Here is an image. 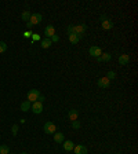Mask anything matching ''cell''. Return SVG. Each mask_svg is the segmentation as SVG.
Here are the masks:
<instances>
[{
    "instance_id": "obj_23",
    "label": "cell",
    "mask_w": 138,
    "mask_h": 154,
    "mask_svg": "<svg viewBox=\"0 0 138 154\" xmlns=\"http://www.w3.org/2000/svg\"><path fill=\"white\" fill-rule=\"evenodd\" d=\"M72 128H73V129H79V128H80V122L77 121V120L72 121Z\"/></svg>"
},
{
    "instance_id": "obj_27",
    "label": "cell",
    "mask_w": 138,
    "mask_h": 154,
    "mask_svg": "<svg viewBox=\"0 0 138 154\" xmlns=\"http://www.w3.org/2000/svg\"><path fill=\"white\" fill-rule=\"evenodd\" d=\"M39 39H40L39 35H35V33L32 35V40H33V41H36V40H39Z\"/></svg>"
},
{
    "instance_id": "obj_4",
    "label": "cell",
    "mask_w": 138,
    "mask_h": 154,
    "mask_svg": "<svg viewBox=\"0 0 138 154\" xmlns=\"http://www.w3.org/2000/svg\"><path fill=\"white\" fill-rule=\"evenodd\" d=\"M30 110H32L35 114H40V113L43 111V103H42V102H39V100L33 102L32 106H30Z\"/></svg>"
},
{
    "instance_id": "obj_8",
    "label": "cell",
    "mask_w": 138,
    "mask_h": 154,
    "mask_svg": "<svg viewBox=\"0 0 138 154\" xmlns=\"http://www.w3.org/2000/svg\"><path fill=\"white\" fill-rule=\"evenodd\" d=\"M44 35H46V39H51L55 35V28L53 25H47L44 29Z\"/></svg>"
},
{
    "instance_id": "obj_32",
    "label": "cell",
    "mask_w": 138,
    "mask_h": 154,
    "mask_svg": "<svg viewBox=\"0 0 138 154\" xmlns=\"http://www.w3.org/2000/svg\"><path fill=\"white\" fill-rule=\"evenodd\" d=\"M10 154H11V153H10Z\"/></svg>"
},
{
    "instance_id": "obj_5",
    "label": "cell",
    "mask_w": 138,
    "mask_h": 154,
    "mask_svg": "<svg viewBox=\"0 0 138 154\" xmlns=\"http://www.w3.org/2000/svg\"><path fill=\"white\" fill-rule=\"evenodd\" d=\"M42 19H43V17H42V14L40 13H35V14H32L30 15V19H29V22L32 24L33 26L35 25H39L40 22H42Z\"/></svg>"
},
{
    "instance_id": "obj_22",
    "label": "cell",
    "mask_w": 138,
    "mask_h": 154,
    "mask_svg": "<svg viewBox=\"0 0 138 154\" xmlns=\"http://www.w3.org/2000/svg\"><path fill=\"white\" fill-rule=\"evenodd\" d=\"M106 77H108L109 80H113V79H116V73H115V72H112V70H111V72H108V74H106Z\"/></svg>"
},
{
    "instance_id": "obj_11",
    "label": "cell",
    "mask_w": 138,
    "mask_h": 154,
    "mask_svg": "<svg viewBox=\"0 0 138 154\" xmlns=\"http://www.w3.org/2000/svg\"><path fill=\"white\" fill-rule=\"evenodd\" d=\"M73 150H75V154H87V147L84 144H77L73 147Z\"/></svg>"
},
{
    "instance_id": "obj_20",
    "label": "cell",
    "mask_w": 138,
    "mask_h": 154,
    "mask_svg": "<svg viewBox=\"0 0 138 154\" xmlns=\"http://www.w3.org/2000/svg\"><path fill=\"white\" fill-rule=\"evenodd\" d=\"M0 154H10V147L7 144H1L0 146Z\"/></svg>"
},
{
    "instance_id": "obj_16",
    "label": "cell",
    "mask_w": 138,
    "mask_h": 154,
    "mask_svg": "<svg viewBox=\"0 0 138 154\" xmlns=\"http://www.w3.org/2000/svg\"><path fill=\"white\" fill-rule=\"evenodd\" d=\"M51 46H53V41H51L50 39H44V40H42V43H40L42 48H50Z\"/></svg>"
},
{
    "instance_id": "obj_13",
    "label": "cell",
    "mask_w": 138,
    "mask_h": 154,
    "mask_svg": "<svg viewBox=\"0 0 138 154\" xmlns=\"http://www.w3.org/2000/svg\"><path fill=\"white\" fill-rule=\"evenodd\" d=\"M68 117H69V120H70V121H75V120H77V117H79V111H77L76 109H72V110H69Z\"/></svg>"
},
{
    "instance_id": "obj_12",
    "label": "cell",
    "mask_w": 138,
    "mask_h": 154,
    "mask_svg": "<svg viewBox=\"0 0 138 154\" xmlns=\"http://www.w3.org/2000/svg\"><path fill=\"white\" fill-rule=\"evenodd\" d=\"M101 25H102V29H105V30H111L113 28V22L111 19L105 18L104 21H101Z\"/></svg>"
},
{
    "instance_id": "obj_24",
    "label": "cell",
    "mask_w": 138,
    "mask_h": 154,
    "mask_svg": "<svg viewBox=\"0 0 138 154\" xmlns=\"http://www.w3.org/2000/svg\"><path fill=\"white\" fill-rule=\"evenodd\" d=\"M11 132H13V135H17L18 133V125H13V128H11Z\"/></svg>"
},
{
    "instance_id": "obj_29",
    "label": "cell",
    "mask_w": 138,
    "mask_h": 154,
    "mask_svg": "<svg viewBox=\"0 0 138 154\" xmlns=\"http://www.w3.org/2000/svg\"><path fill=\"white\" fill-rule=\"evenodd\" d=\"M37 100H39V102H42V103H43V102H44V97H43V95H40V97H39V99H37Z\"/></svg>"
},
{
    "instance_id": "obj_21",
    "label": "cell",
    "mask_w": 138,
    "mask_h": 154,
    "mask_svg": "<svg viewBox=\"0 0 138 154\" xmlns=\"http://www.w3.org/2000/svg\"><path fill=\"white\" fill-rule=\"evenodd\" d=\"M6 51H7V44L4 43V41H0V54L6 52Z\"/></svg>"
},
{
    "instance_id": "obj_17",
    "label": "cell",
    "mask_w": 138,
    "mask_h": 154,
    "mask_svg": "<svg viewBox=\"0 0 138 154\" xmlns=\"http://www.w3.org/2000/svg\"><path fill=\"white\" fill-rule=\"evenodd\" d=\"M54 140L57 142V143H62L64 142V133H61V132H55L54 133Z\"/></svg>"
},
{
    "instance_id": "obj_7",
    "label": "cell",
    "mask_w": 138,
    "mask_h": 154,
    "mask_svg": "<svg viewBox=\"0 0 138 154\" xmlns=\"http://www.w3.org/2000/svg\"><path fill=\"white\" fill-rule=\"evenodd\" d=\"M97 84H98V87H101V88H108V87L111 85V80H109L108 77H99Z\"/></svg>"
},
{
    "instance_id": "obj_18",
    "label": "cell",
    "mask_w": 138,
    "mask_h": 154,
    "mask_svg": "<svg viewBox=\"0 0 138 154\" xmlns=\"http://www.w3.org/2000/svg\"><path fill=\"white\" fill-rule=\"evenodd\" d=\"M30 11H22V15H21V18H22V21H25V22H29V19H30Z\"/></svg>"
},
{
    "instance_id": "obj_28",
    "label": "cell",
    "mask_w": 138,
    "mask_h": 154,
    "mask_svg": "<svg viewBox=\"0 0 138 154\" xmlns=\"http://www.w3.org/2000/svg\"><path fill=\"white\" fill-rule=\"evenodd\" d=\"M26 28H28V29H32V28H33V25L30 24V22H26Z\"/></svg>"
},
{
    "instance_id": "obj_26",
    "label": "cell",
    "mask_w": 138,
    "mask_h": 154,
    "mask_svg": "<svg viewBox=\"0 0 138 154\" xmlns=\"http://www.w3.org/2000/svg\"><path fill=\"white\" fill-rule=\"evenodd\" d=\"M50 40H51V41H53V43H58V41H59V37L57 36V35H54V36L51 37Z\"/></svg>"
},
{
    "instance_id": "obj_10",
    "label": "cell",
    "mask_w": 138,
    "mask_h": 154,
    "mask_svg": "<svg viewBox=\"0 0 138 154\" xmlns=\"http://www.w3.org/2000/svg\"><path fill=\"white\" fill-rule=\"evenodd\" d=\"M62 147H64L65 151H72L73 147H75V143H73L72 140H64L62 142Z\"/></svg>"
},
{
    "instance_id": "obj_15",
    "label": "cell",
    "mask_w": 138,
    "mask_h": 154,
    "mask_svg": "<svg viewBox=\"0 0 138 154\" xmlns=\"http://www.w3.org/2000/svg\"><path fill=\"white\" fill-rule=\"evenodd\" d=\"M30 106H32V105H30L29 100H24V102L21 103V106H19V108H21L22 111H29V110H30Z\"/></svg>"
},
{
    "instance_id": "obj_3",
    "label": "cell",
    "mask_w": 138,
    "mask_h": 154,
    "mask_svg": "<svg viewBox=\"0 0 138 154\" xmlns=\"http://www.w3.org/2000/svg\"><path fill=\"white\" fill-rule=\"evenodd\" d=\"M39 97H40L39 90H30L29 92H28V95H26V98H28L26 100H29L30 103H33V102H36V100L39 99Z\"/></svg>"
},
{
    "instance_id": "obj_6",
    "label": "cell",
    "mask_w": 138,
    "mask_h": 154,
    "mask_svg": "<svg viewBox=\"0 0 138 154\" xmlns=\"http://www.w3.org/2000/svg\"><path fill=\"white\" fill-rule=\"evenodd\" d=\"M88 54H90L93 58H98V57H101L102 50L99 48V47H97V46L90 47V50H88Z\"/></svg>"
},
{
    "instance_id": "obj_1",
    "label": "cell",
    "mask_w": 138,
    "mask_h": 154,
    "mask_svg": "<svg viewBox=\"0 0 138 154\" xmlns=\"http://www.w3.org/2000/svg\"><path fill=\"white\" fill-rule=\"evenodd\" d=\"M86 30H87V25L86 24H79V25H69L66 32L69 35H76L79 39H83L86 36Z\"/></svg>"
},
{
    "instance_id": "obj_2",
    "label": "cell",
    "mask_w": 138,
    "mask_h": 154,
    "mask_svg": "<svg viewBox=\"0 0 138 154\" xmlns=\"http://www.w3.org/2000/svg\"><path fill=\"white\" fill-rule=\"evenodd\" d=\"M43 131L47 133V135H53V133H55V131H57V125H55L54 122L48 121V122H46V124H44Z\"/></svg>"
},
{
    "instance_id": "obj_19",
    "label": "cell",
    "mask_w": 138,
    "mask_h": 154,
    "mask_svg": "<svg viewBox=\"0 0 138 154\" xmlns=\"http://www.w3.org/2000/svg\"><path fill=\"white\" fill-rule=\"evenodd\" d=\"M79 40L80 39L76 36V35H69V41H70V44H73V46L79 43Z\"/></svg>"
},
{
    "instance_id": "obj_9",
    "label": "cell",
    "mask_w": 138,
    "mask_h": 154,
    "mask_svg": "<svg viewBox=\"0 0 138 154\" xmlns=\"http://www.w3.org/2000/svg\"><path fill=\"white\" fill-rule=\"evenodd\" d=\"M119 63L123 65V66L128 65V63H130V55H128V54H122V55H119Z\"/></svg>"
},
{
    "instance_id": "obj_14",
    "label": "cell",
    "mask_w": 138,
    "mask_h": 154,
    "mask_svg": "<svg viewBox=\"0 0 138 154\" xmlns=\"http://www.w3.org/2000/svg\"><path fill=\"white\" fill-rule=\"evenodd\" d=\"M112 59V55L109 54V52H106V54H101V57L97 58V61L98 62H108Z\"/></svg>"
},
{
    "instance_id": "obj_31",
    "label": "cell",
    "mask_w": 138,
    "mask_h": 154,
    "mask_svg": "<svg viewBox=\"0 0 138 154\" xmlns=\"http://www.w3.org/2000/svg\"><path fill=\"white\" fill-rule=\"evenodd\" d=\"M117 154H122V153H117Z\"/></svg>"
},
{
    "instance_id": "obj_30",
    "label": "cell",
    "mask_w": 138,
    "mask_h": 154,
    "mask_svg": "<svg viewBox=\"0 0 138 154\" xmlns=\"http://www.w3.org/2000/svg\"><path fill=\"white\" fill-rule=\"evenodd\" d=\"M21 154H28V153H25V151H24V153H21Z\"/></svg>"
},
{
    "instance_id": "obj_25",
    "label": "cell",
    "mask_w": 138,
    "mask_h": 154,
    "mask_svg": "<svg viewBox=\"0 0 138 154\" xmlns=\"http://www.w3.org/2000/svg\"><path fill=\"white\" fill-rule=\"evenodd\" d=\"M32 30H26V32H24V37H26V39H28V37H32Z\"/></svg>"
}]
</instances>
